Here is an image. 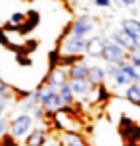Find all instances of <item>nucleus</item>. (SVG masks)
<instances>
[{
  "mask_svg": "<svg viewBox=\"0 0 140 146\" xmlns=\"http://www.w3.org/2000/svg\"><path fill=\"white\" fill-rule=\"evenodd\" d=\"M37 94H38L40 106H42L46 111H58V110L63 108V102H61V96H59L58 87H54L50 83H44V85L37 90Z\"/></svg>",
  "mask_w": 140,
  "mask_h": 146,
  "instance_id": "obj_1",
  "label": "nucleus"
},
{
  "mask_svg": "<svg viewBox=\"0 0 140 146\" xmlns=\"http://www.w3.org/2000/svg\"><path fill=\"white\" fill-rule=\"evenodd\" d=\"M33 127H35V117L29 115V113H19V115H15L10 121L8 133L14 135L15 139H23V137H27L33 131Z\"/></svg>",
  "mask_w": 140,
  "mask_h": 146,
  "instance_id": "obj_2",
  "label": "nucleus"
},
{
  "mask_svg": "<svg viewBox=\"0 0 140 146\" xmlns=\"http://www.w3.org/2000/svg\"><path fill=\"white\" fill-rule=\"evenodd\" d=\"M127 54L129 52L121 46V44H117L115 40H108L106 42V50H104V56L102 58L108 62V64H121L123 60H127Z\"/></svg>",
  "mask_w": 140,
  "mask_h": 146,
  "instance_id": "obj_3",
  "label": "nucleus"
},
{
  "mask_svg": "<svg viewBox=\"0 0 140 146\" xmlns=\"http://www.w3.org/2000/svg\"><path fill=\"white\" fill-rule=\"evenodd\" d=\"M87 36H77V35H67L65 40H63V46H61V52L63 54H75L79 56L87 50Z\"/></svg>",
  "mask_w": 140,
  "mask_h": 146,
  "instance_id": "obj_4",
  "label": "nucleus"
},
{
  "mask_svg": "<svg viewBox=\"0 0 140 146\" xmlns=\"http://www.w3.org/2000/svg\"><path fill=\"white\" fill-rule=\"evenodd\" d=\"M94 31V21L90 15H79L73 23H71V35L77 36H87Z\"/></svg>",
  "mask_w": 140,
  "mask_h": 146,
  "instance_id": "obj_5",
  "label": "nucleus"
},
{
  "mask_svg": "<svg viewBox=\"0 0 140 146\" xmlns=\"http://www.w3.org/2000/svg\"><path fill=\"white\" fill-rule=\"evenodd\" d=\"M106 38L100 35H96V36H90L88 40H87V50H85V54L88 56V58H102L104 56V50H106Z\"/></svg>",
  "mask_w": 140,
  "mask_h": 146,
  "instance_id": "obj_6",
  "label": "nucleus"
},
{
  "mask_svg": "<svg viewBox=\"0 0 140 146\" xmlns=\"http://www.w3.org/2000/svg\"><path fill=\"white\" fill-rule=\"evenodd\" d=\"M111 40H115L117 44H121V46H123L127 52L134 50V48H136V46L140 44L136 38H133V36L129 35V33H125V31L121 29V27H119L117 31H113V33H111Z\"/></svg>",
  "mask_w": 140,
  "mask_h": 146,
  "instance_id": "obj_7",
  "label": "nucleus"
},
{
  "mask_svg": "<svg viewBox=\"0 0 140 146\" xmlns=\"http://www.w3.org/2000/svg\"><path fill=\"white\" fill-rule=\"evenodd\" d=\"M69 85H71V90L75 94V100H79L83 96H88L92 92V88H94V85L88 79H73V81H69Z\"/></svg>",
  "mask_w": 140,
  "mask_h": 146,
  "instance_id": "obj_8",
  "label": "nucleus"
},
{
  "mask_svg": "<svg viewBox=\"0 0 140 146\" xmlns=\"http://www.w3.org/2000/svg\"><path fill=\"white\" fill-rule=\"evenodd\" d=\"M46 142H48V135L42 127H33V131L25 137V146H44Z\"/></svg>",
  "mask_w": 140,
  "mask_h": 146,
  "instance_id": "obj_9",
  "label": "nucleus"
},
{
  "mask_svg": "<svg viewBox=\"0 0 140 146\" xmlns=\"http://www.w3.org/2000/svg\"><path fill=\"white\" fill-rule=\"evenodd\" d=\"M88 71H90V66L87 62H75L73 66H69L67 73H69V81L73 79H88Z\"/></svg>",
  "mask_w": 140,
  "mask_h": 146,
  "instance_id": "obj_10",
  "label": "nucleus"
},
{
  "mask_svg": "<svg viewBox=\"0 0 140 146\" xmlns=\"http://www.w3.org/2000/svg\"><path fill=\"white\" fill-rule=\"evenodd\" d=\"M67 81H69V73H67L65 67H54L50 71V75H48V81L46 83H50L54 87H59V85H63Z\"/></svg>",
  "mask_w": 140,
  "mask_h": 146,
  "instance_id": "obj_11",
  "label": "nucleus"
},
{
  "mask_svg": "<svg viewBox=\"0 0 140 146\" xmlns=\"http://www.w3.org/2000/svg\"><path fill=\"white\" fill-rule=\"evenodd\" d=\"M119 27H121V29L125 31V33H129V35L133 36V38H136V40L140 42V21L127 17V19H121Z\"/></svg>",
  "mask_w": 140,
  "mask_h": 146,
  "instance_id": "obj_12",
  "label": "nucleus"
},
{
  "mask_svg": "<svg viewBox=\"0 0 140 146\" xmlns=\"http://www.w3.org/2000/svg\"><path fill=\"white\" fill-rule=\"evenodd\" d=\"M58 90H59V96H61V102H63V106H71V104L75 102V94H73V90H71L69 81H67V83H63V85H59Z\"/></svg>",
  "mask_w": 140,
  "mask_h": 146,
  "instance_id": "obj_13",
  "label": "nucleus"
},
{
  "mask_svg": "<svg viewBox=\"0 0 140 146\" xmlns=\"http://www.w3.org/2000/svg\"><path fill=\"white\" fill-rule=\"evenodd\" d=\"M88 81L92 85H102L106 81V69H102L100 66H90V71H88Z\"/></svg>",
  "mask_w": 140,
  "mask_h": 146,
  "instance_id": "obj_14",
  "label": "nucleus"
},
{
  "mask_svg": "<svg viewBox=\"0 0 140 146\" xmlns=\"http://www.w3.org/2000/svg\"><path fill=\"white\" fill-rule=\"evenodd\" d=\"M125 98L129 102L140 106V83H131V85L125 88Z\"/></svg>",
  "mask_w": 140,
  "mask_h": 146,
  "instance_id": "obj_15",
  "label": "nucleus"
},
{
  "mask_svg": "<svg viewBox=\"0 0 140 146\" xmlns=\"http://www.w3.org/2000/svg\"><path fill=\"white\" fill-rule=\"evenodd\" d=\"M111 81H113L117 87H129L131 83H134L133 77H131L129 73H125L121 67H117V71H115V75H113V77H111Z\"/></svg>",
  "mask_w": 140,
  "mask_h": 146,
  "instance_id": "obj_16",
  "label": "nucleus"
},
{
  "mask_svg": "<svg viewBox=\"0 0 140 146\" xmlns=\"http://www.w3.org/2000/svg\"><path fill=\"white\" fill-rule=\"evenodd\" d=\"M25 21H27V15L21 14V12H15V14L10 15V21L6 23V29H19Z\"/></svg>",
  "mask_w": 140,
  "mask_h": 146,
  "instance_id": "obj_17",
  "label": "nucleus"
},
{
  "mask_svg": "<svg viewBox=\"0 0 140 146\" xmlns=\"http://www.w3.org/2000/svg\"><path fill=\"white\" fill-rule=\"evenodd\" d=\"M63 146H87L83 137H79V133H67L63 139Z\"/></svg>",
  "mask_w": 140,
  "mask_h": 146,
  "instance_id": "obj_18",
  "label": "nucleus"
},
{
  "mask_svg": "<svg viewBox=\"0 0 140 146\" xmlns=\"http://www.w3.org/2000/svg\"><path fill=\"white\" fill-rule=\"evenodd\" d=\"M0 146H19V144H17V139H15L14 135L6 133V135L0 137Z\"/></svg>",
  "mask_w": 140,
  "mask_h": 146,
  "instance_id": "obj_19",
  "label": "nucleus"
},
{
  "mask_svg": "<svg viewBox=\"0 0 140 146\" xmlns=\"http://www.w3.org/2000/svg\"><path fill=\"white\" fill-rule=\"evenodd\" d=\"M127 60H129L131 64H134V66H140V44L134 48V50H131L129 54H127Z\"/></svg>",
  "mask_w": 140,
  "mask_h": 146,
  "instance_id": "obj_20",
  "label": "nucleus"
},
{
  "mask_svg": "<svg viewBox=\"0 0 140 146\" xmlns=\"http://www.w3.org/2000/svg\"><path fill=\"white\" fill-rule=\"evenodd\" d=\"M119 8H131L134 4H138V0H113Z\"/></svg>",
  "mask_w": 140,
  "mask_h": 146,
  "instance_id": "obj_21",
  "label": "nucleus"
},
{
  "mask_svg": "<svg viewBox=\"0 0 140 146\" xmlns=\"http://www.w3.org/2000/svg\"><path fill=\"white\" fill-rule=\"evenodd\" d=\"M8 125H10V123H8L6 119H4V117H0V137L8 133Z\"/></svg>",
  "mask_w": 140,
  "mask_h": 146,
  "instance_id": "obj_22",
  "label": "nucleus"
},
{
  "mask_svg": "<svg viewBox=\"0 0 140 146\" xmlns=\"http://www.w3.org/2000/svg\"><path fill=\"white\" fill-rule=\"evenodd\" d=\"M111 2H113V0H94V4L98 8H110Z\"/></svg>",
  "mask_w": 140,
  "mask_h": 146,
  "instance_id": "obj_23",
  "label": "nucleus"
},
{
  "mask_svg": "<svg viewBox=\"0 0 140 146\" xmlns=\"http://www.w3.org/2000/svg\"><path fill=\"white\" fill-rule=\"evenodd\" d=\"M8 92H10V87H8L6 83H4V81L0 79V96H4V94H8Z\"/></svg>",
  "mask_w": 140,
  "mask_h": 146,
  "instance_id": "obj_24",
  "label": "nucleus"
},
{
  "mask_svg": "<svg viewBox=\"0 0 140 146\" xmlns=\"http://www.w3.org/2000/svg\"><path fill=\"white\" fill-rule=\"evenodd\" d=\"M44 146H63V144H61V142H58L56 139H52V140H48V142H46Z\"/></svg>",
  "mask_w": 140,
  "mask_h": 146,
  "instance_id": "obj_25",
  "label": "nucleus"
},
{
  "mask_svg": "<svg viewBox=\"0 0 140 146\" xmlns=\"http://www.w3.org/2000/svg\"><path fill=\"white\" fill-rule=\"evenodd\" d=\"M138 6H140V0H138Z\"/></svg>",
  "mask_w": 140,
  "mask_h": 146,
  "instance_id": "obj_26",
  "label": "nucleus"
}]
</instances>
